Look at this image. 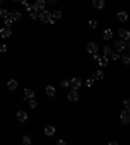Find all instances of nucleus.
<instances>
[{
    "label": "nucleus",
    "mask_w": 130,
    "mask_h": 145,
    "mask_svg": "<svg viewBox=\"0 0 130 145\" xmlns=\"http://www.w3.org/2000/svg\"><path fill=\"white\" fill-rule=\"evenodd\" d=\"M86 48H87V52H90V54H95L98 51V44L95 42H89L87 43V46H86Z\"/></svg>",
    "instance_id": "423d86ee"
},
{
    "label": "nucleus",
    "mask_w": 130,
    "mask_h": 145,
    "mask_svg": "<svg viewBox=\"0 0 130 145\" xmlns=\"http://www.w3.org/2000/svg\"><path fill=\"white\" fill-rule=\"evenodd\" d=\"M124 105H125V107H126V110H129V107H130V101H129V99H125V102H124Z\"/></svg>",
    "instance_id": "2f4dec72"
},
{
    "label": "nucleus",
    "mask_w": 130,
    "mask_h": 145,
    "mask_svg": "<svg viewBox=\"0 0 130 145\" xmlns=\"http://www.w3.org/2000/svg\"><path fill=\"white\" fill-rule=\"evenodd\" d=\"M9 17H10L12 21H18V20H21V13L17 12V11H14V12H10L9 13Z\"/></svg>",
    "instance_id": "ddd939ff"
},
{
    "label": "nucleus",
    "mask_w": 130,
    "mask_h": 145,
    "mask_svg": "<svg viewBox=\"0 0 130 145\" xmlns=\"http://www.w3.org/2000/svg\"><path fill=\"white\" fill-rule=\"evenodd\" d=\"M103 51H104V54H105V56H111V54H112V48H111L109 46H105Z\"/></svg>",
    "instance_id": "5701e85b"
},
{
    "label": "nucleus",
    "mask_w": 130,
    "mask_h": 145,
    "mask_svg": "<svg viewBox=\"0 0 130 145\" xmlns=\"http://www.w3.org/2000/svg\"><path fill=\"white\" fill-rule=\"evenodd\" d=\"M78 98H79V97H78V93H77L75 89H73V90L69 92V94H68V99H69L70 102H77Z\"/></svg>",
    "instance_id": "39448f33"
},
{
    "label": "nucleus",
    "mask_w": 130,
    "mask_h": 145,
    "mask_svg": "<svg viewBox=\"0 0 130 145\" xmlns=\"http://www.w3.org/2000/svg\"><path fill=\"white\" fill-rule=\"evenodd\" d=\"M115 47H116V50H117V51H122V50H125V48H128V47H129V42H125L124 39L117 41V42L115 43Z\"/></svg>",
    "instance_id": "7ed1b4c3"
},
{
    "label": "nucleus",
    "mask_w": 130,
    "mask_h": 145,
    "mask_svg": "<svg viewBox=\"0 0 130 145\" xmlns=\"http://www.w3.org/2000/svg\"><path fill=\"white\" fill-rule=\"evenodd\" d=\"M104 5H105L104 0H93V7L96 8V9H103Z\"/></svg>",
    "instance_id": "9b49d317"
},
{
    "label": "nucleus",
    "mask_w": 130,
    "mask_h": 145,
    "mask_svg": "<svg viewBox=\"0 0 130 145\" xmlns=\"http://www.w3.org/2000/svg\"><path fill=\"white\" fill-rule=\"evenodd\" d=\"M18 88V82L16 80H9L8 81V89L9 90H16Z\"/></svg>",
    "instance_id": "2eb2a0df"
},
{
    "label": "nucleus",
    "mask_w": 130,
    "mask_h": 145,
    "mask_svg": "<svg viewBox=\"0 0 130 145\" xmlns=\"http://www.w3.org/2000/svg\"><path fill=\"white\" fill-rule=\"evenodd\" d=\"M57 0H50V3H56Z\"/></svg>",
    "instance_id": "58836bf2"
},
{
    "label": "nucleus",
    "mask_w": 130,
    "mask_h": 145,
    "mask_svg": "<svg viewBox=\"0 0 130 145\" xmlns=\"http://www.w3.org/2000/svg\"><path fill=\"white\" fill-rule=\"evenodd\" d=\"M4 22H5V26H8V28H9V26L12 25V22H13V21L10 20V17H7V18L4 20Z\"/></svg>",
    "instance_id": "cd10ccee"
},
{
    "label": "nucleus",
    "mask_w": 130,
    "mask_h": 145,
    "mask_svg": "<svg viewBox=\"0 0 130 145\" xmlns=\"http://www.w3.org/2000/svg\"><path fill=\"white\" fill-rule=\"evenodd\" d=\"M44 8H46V1L44 0H36L32 5V9L36 11V12H39V11L42 12V11H44Z\"/></svg>",
    "instance_id": "f257e3e1"
},
{
    "label": "nucleus",
    "mask_w": 130,
    "mask_h": 145,
    "mask_svg": "<svg viewBox=\"0 0 130 145\" xmlns=\"http://www.w3.org/2000/svg\"><path fill=\"white\" fill-rule=\"evenodd\" d=\"M10 34H12V30H10V28L5 26V28L0 29V36L3 37V38H8V37H10Z\"/></svg>",
    "instance_id": "1a4fd4ad"
},
{
    "label": "nucleus",
    "mask_w": 130,
    "mask_h": 145,
    "mask_svg": "<svg viewBox=\"0 0 130 145\" xmlns=\"http://www.w3.org/2000/svg\"><path fill=\"white\" fill-rule=\"evenodd\" d=\"M117 17H118V20L120 21H122V22H125V21H128V13L126 12H118L117 13Z\"/></svg>",
    "instance_id": "f3484780"
},
{
    "label": "nucleus",
    "mask_w": 130,
    "mask_h": 145,
    "mask_svg": "<svg viewBox=\"0 0 130 145\" xmlns=\"http://www.w3.org/2000/svg\"><path fill=\"white\" fill-rule=\"evenodd\" d=\"M122 62H124V64H129L130 63V58H129V55H125V56H122Z\"/></svg>",
    "instance_id": "bb28decb"
},
{
    "label": "nucleus",
    "mask_w": 130,
    "mask_h": 145,
    "mask_svg": "<svg viewBox=\"0 0 130 145\" xmlns=\"http://www.w3.org/2000/svg\"><path fill=\"white\" fill-rule=\"evenodd\" d=\"M30 17H31L32 20H36V18H39V12H36V11H32L31 13H30Z\"/></svg>",
    "instance_id": "393cba45"
},
{
    "label": "nucleus",
    "mask_w": 130,
    "mask_h": 145,
    "mask_svg": "<svg viewBox=\"0 0 130 145\" xmlns=\"http://www.w3.org/2000/svg\"><path fill=\"white\" fill-rule=\"evenodd\" d=\"M1 3H3V0H0V4H1Z\"/></svg>",
    "instance_id": "a19ab883"
},
{
    "label": "nucleus",
    "mask_w": 130,
    "mask_h": 145,
    "mask_svg": "<svg viewBox=\"0 0 130 145\" xmlns=\"http://www.w3.org/2000/svg\"><path fill=\"white\" fill-rule=\"evenodd\" d=\"M13 1H20V0H13Z\"/></svg>",
    "instance_id": "ea45409f"
},
{
    "label": "nucleus",
    "mask_w": 130,
    "mask_h": 145,
    "mask_svg": "<svg viewBox=\"0 0 130 145\" xmlns=\"http://www.w3.org/2000/svg\"><path fill=\"white\" fill-rule=\"evenodd\" d=\"M61 85H63L64 88H68V86H70V81H69V80H64V81L61 82Z\"/></svg>",
    "instance_id": "7c9ffc66"
},
{
    "label": "nucleus",
    "mask_w": 130,
    "mask_h": 145,
    "mask_svg": "<svg viewBox=\"0 0 130 145\" xmlns=\"http://www.w3.org/2000/svg\"><path fill=\"white\" fill-rule=\"evenodd\" d=\"M70 85L73 86V89H79L81 88V85H82V81H81V78L79 77H74L72 81H70Z\"/></svg>",
    "instance_id": "0eeeda50"
},
{
    "label": "nucleus",
    "mask_w": 130,
    "mask_h": 145,
    "mask_svg": "<svg viewBox=\"0 0 130 145\" xmlns=\"http://www.w3.org/2000/svg\"><path fill=\"white\" fill-rule=\"evenodd\" d=\"M29 106H30L31 109H35V107L38 106V103H36V101H34V99H32V98H31V101H30V103H29Z\"/></svg>",
    "instance_id": "c85d7f7f"
},
{
    "label": "nucleus",
    "mask_w": 130,
    "mask_h": 145,
    "mask_svg": "<svg viewBox=\"0 0 130 145\" xmlns=\"http://www.w3.org/2000/svg\"><path fill=\"white\" fill-rule=\"evenodd\" d=\"M39 18H40V21H42L43 24H47V22H50L51 13H50L48 11H42V12L39 13Z\"/></svg>",
    "instance_id": "f03ea898"
},
{
    "label": "nucleus",
    "mask_w": 130,
    "mask_h": 145,
    "mask_svg": "<svg viewBox=\"0 0 130 145\" xmlns=\"http://www.w3.org/2000/svg\"><path fill=\"white\" fill-rule=\"evenodd\" d=\"M93 84H94V80H91V78H89V80L86 81V85H87V86H91Z\"/></svg>",
    "instance_id": "473e14b6"
},
{
    "label": "nucleus",
    "mask_w": 130,
    "mask_h": 145,
    "mask_svg": "<svg viewBox=\"0 0 130 145\" xmlns=\"http://www.w3.org/2000/svg\"><path fill=\"white\" fill-rule=\"evenodd\" d=\"M55 21H56L55 18H52V17L50 18V24H52V25H53V24H55Z\"/></svg>",
    "instance_id": "c9c22d12"
},
{
    "label": "nucleus",
    "mask_w": 130,
    "mask_h": 145,
    "mask_svg": "<svg viewBox=\"0 0 130 145\" xmlns=\"http://www.w3.org/2000/svg\"><path fill=\"white\" fill-rule=\"evenodd\" d=\"M96 26H98V24L95 20H90V21H89V28H90V29H95Z\"/></svg>",
    "instance_id": "b1692460"
},
{
    "label": "nucleus",
    "mask_w": 130,
    "mask_h": 145,
    "mask_svg": "<svg viewBox=\"0 0 130 145\" xmlns=\"http://www.w3.org/2000/svg\"><path fill=\"white\" fill-rule=\"evenodd\" d=\"M103 77H104V73L101 71H95L94 72V78L95 80H103Z\"/></svg>",
    "instance_id": "aec40b11"
},
{
    "label": "nucleus",
    "mask_w": 130,
    "mask_h": 145,
    "mask_svg": "<svg viewBox=\"0 0 130 145\" xmlns=\"http://www.w3.org/2000/svg\"><path fill=\"white\" fill-rule=\"evenodd\" d=\"M118 36H120V38L121 39H124V41H128L130 38V33L128 29H120L118 30Z\"/></svg>",
    "instance_id": "6e6552de"
},
{
    "label": "nucleus",
    "mask_w": 130,
    "mask_h": 145,
    "mask_svg": "<svg viewBox=\"0 0 130 145\" xmlns=\"http://www.w3.org/2000/svg\"><path fill=\"white\" fill-rule=\"evenodd\" d=\"M61 16H63L61 11H55V12H53V13L51 14V17H52V18H55V20H59V18L61 17Z\"/></svg>",
    "instance_id": "412c9836"
},
{
    "label": "nucleus",
    "mask_w": 130,
    "mask_h": 145,
    "mask_svg": "<svg viewBox=\"0 0 130 145\" xmlns=\"http://www.w3.org/2000/svg\"><path fill=\"white\" fill-rule=\"evenodd\" d=\"M98 64H99L100 67H105V66L108 64V58H107V56L99 58V59H98Z\"/></svg>",
    "instance_id": "a211bd4d"
},
{
    "label": "nucleus",
    "mask_w": 130,
    "mask_h": 145,
    "mask_svg": "<svg viewBox=\"0 0 130 145\" xmlns=\"http://www.w3.org/2000/svg\"><path fill=\"white\" fill-rule=\"evenodd\" d=\"M24 144H26V145L31 144V137L30 136H24Z\"/></svg>",
    "instance_id": "a878e982"
},
{
    "label": "nucleus",
    "mask_w": 130,
    "mask_h": 145,
    "mask_svg": "<svg viewBox=\"0 0 130 145\" xmlns=\"http://www.w3.org/2000/svg\"><path fill=\"white\" fill-rule=\"evenodd\" d=\"M16 116H17V119H18V122H26L28 120V114L25 112V111H18L17 114H16Z\"/></svg>",
    "instance_id": "9d476101"
},
{
    "label": "nucleus",
    "mask_w": 130,
    "mask_h": 145,
    "mask_svg": "<svg viewBox=\"0 0 130 145\" xmlns=\"http://www.w3.org/2000/svg\"><path fill=\"white\" fill-rule=\"evenodd\" d=\"M57 144H59V145H65L66 143H65L64 140H59V141H57Z\"/></svg>",
    "instance_id": "f704fd0d"
},
{
    "label": "nucleus",
    "mask_w": 130,
    "mask_h": 145,
    "mask_svg": "<svg viewBox=\"0 0 130 145\" xmlns=\"http://www.w3.org/2000/svg\"><path fill=\"white\" fill-rule=\"evenodd\" d=\"M111 56H112V59H113V60H118V59H120V55H118V54H116V52H112V54H111Z\"/></svg>",
    "instance_id": "c756f323"
},
{
    "label": "nucleus",
    "mask_w": 130,
    "mask_h": 145,
    "mask_svg": "<svg viewBox=\"0 0 130 145\" xmlns=\"http://www.w3.org/2000/svg\"><path fill=\"white\" fill-rule=\"evenodd\" d=\"M112 37H113V32H112V29H105V30L103 32V38H104L105 41L112 39Z\"/></svg>",
    "instance_id": "4468645a"
},
{
    "label": "nucleus",
    "mask_w": 130,
    "mask_h": 145,
    "mask_svg": "<svg viewBox=\"0 0 130 145\" xmlns=\"http://www.w3.org/2000/svg\"><path fill=\"white\" fill-rule=\"evenodd\" d=\"M0 17L1 18H7V17H9V13H8V11L7 9H0Z\"/></svg>",
    "instance_id": "4be33fe9"
},
{
    "label": "nucleus",
    "mask_w": 130,
    "mask_h": 145,
    "mask_svg": "<svg viewBox=\"0 0 130 145\" xmlns=\"http://www.w3.org/2000/svg\"><path fill=\"white\" fill-rule=\"evenodd\" d=\"M109 145H117V141H109Z\"/></svg>",
    "instance_id": "e433bc0d"
},
{
    "label": "nucleus",
    "mask_w": 130,
    "mask_h": 145,
    "mask_svg": "<svg viewBox=\"0 0 130 145\" xmlns=\"http://www.w3.org/2000/svg\"><path fill=\"white\" fill-rule=\"evenodd\" d=\"M34 96H35V93H34V90L32 89H25V98L28 99V98H34Z\"/></svg>",
    "instance_id": "6ab92c4d"
},
{
    "label": "nucleus",
    "mask_w": 130,
    "mask_h": 145,
    "mask_svg": "<svg viewBox=\"0 0 130 145\" xmlns=\"http://www.w3.org/2000/svg\"><path fill=\"white\" fill-rule=\"evenodd\" d=\"M7 51V46L5 44H1L0 46V52H5Z\"/></svg>",
    "instance_id": "72a5a7b5"
},
{
    "label": "nucleus",
    "mask_w": 130,
    "mask_h": 145,
    "mask_svg": "<svg viewBox=\"0 0 130 145\" xmlns=\"http://www.w3.org/2000/svg\"><path fill=\"white\" fill-rule=\"evenodd\" d=\"M120 119H121V122H122L124 124H129V122H130L129 110H125V111H122V112L120 114Z\"/></svg>",
    "instance_id": "20e7f679"
},
{
    "label": "nucleus",
    "mask_w": 130,
    "mask_h": 145,
    "mask_svg": "<svg viewBox=\"0 0 130 145\" xmlns=\"http://www.w3.org/2000/svg\"><path fill=\"white\" fill-rule=\"evenodd\" d=\"M99 59V55H96V54H94V60H98Z\"/></svg>",
    "instance_id": "4c0bfd02"
},
{
    "label": "nucleus",
    "mask_w": 130,
    "mask_h": 145,
    "mask_svg": "<svg viewBox=\"0 0 130 145\" xmlns=\"http://www.w3.org/2000/svg\"><path fill=\"white\" fill-rule=\"evenodd\" d=\"M46 93H47L50 97H53V96H55V93H56V89H55V86H52V85H48V86L46 88Z\"/></svg>",
    "instance_id": "dca6fc26"
},
{
    "label": "nucleus",
    "mask_w": 130,
    "mask_h": 145,
    "mask_svg": "<svg viewBox=\"0 0 130 145\" xmlns=\"http://www.w3.org/2000/svg\"><path fill=\"white\" fill-rule=\"evenodd\" d=\"M44 133H46V136H53L55 135V127L53 126H47L46 128H44Z\"/></svg>",
    "instance_id": "f8f14e48"
}]
</instances>
